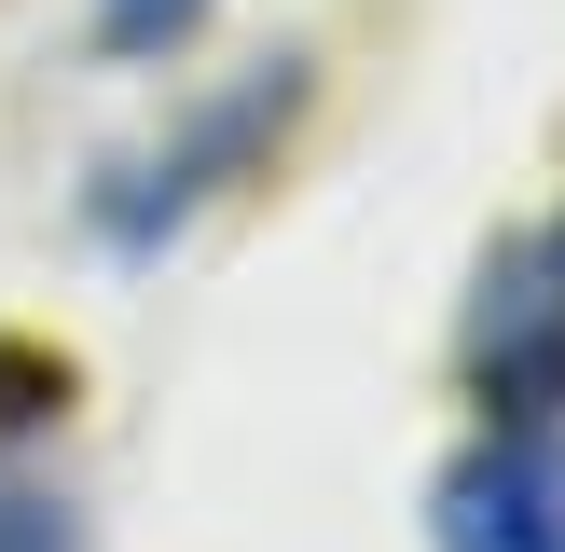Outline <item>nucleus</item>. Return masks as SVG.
Returning <instances> with one entry per match:
<instances>
[{
	"label": "nucleus",
	"instance_id": "nucleus-2",
	"mask_svg": "<svg viewBox=\"0 0 565 552\" xmlns=\"http://www.w3.org/2000/svg\"><path fill=\"white\" fill-rule=\"evenodd\" d=\"M428 552H565V428L552 414H483V442L428 484Z\"/></svg>",
	"mask_w": 565,
	"mask_h": 552
},
{
	"label": "nucleus",
	"instance_id": "nucleus-4",
	"mask_svg": "<svg viewBox=\"0 0 565 552\" xmlns=\"http://www.w3.org/2000/svg\"><path fill=\"white\" fill-rule=\"evenodd\" d=\"M0 552H83L70 484H28V469H0Z\"/></svg>",
	"mask_w": 565,
	"mask_h": 552
},
{
	"label": "nucleus",
	"instance_id": "nucleus-1",
	"mask_svg": "<svg viewBox=\"0 0 565 552\" xmlns=\"http://www.w3.org/2000/svg\"><path fill=\"white\" fill-rule=\"evenodd\" d=\"M456 373L483 414H552L565 428V208L483 248V290L456 318Z\"/></svg>",
	"mask_w": 565,
	"mask_h": 552
},
{
	"label": "nucleus",
	"instance_id": "nucleus-5",
	"mask_svg": "<svg viewBox=\"0 0 565 552\" xmlns=\"http://www.w3.org/2000/svg\"><path fill=\"white\" fill-rule=\"evenodd\" d=\"M221 0H97V42L110 55H166V42H193Z\"/></svg>",
	"mask_w": 565,
	"mask_h": 552
},
{
	"label": "nucleus",
	"instance_id": "nucleus-3",
	"mask_svg": "<svg viewBox=\"0 0 565 552\" xmlns=\"http://www.w3.org/2000/svg\"><path fill=\"white\" fill-rule=\"evenodd\" d=\"M290 97H303V70H290V55H276V70H248L221 110H193V125H180V152H138L125 180L97 193V235H110V248H166V235H180V221L207 208V193L235 180V166L263 152L276 125H290Z\"/></svg>",
	"mask_w": 565,
	"mask_h": 552
}]
</instances>
